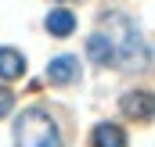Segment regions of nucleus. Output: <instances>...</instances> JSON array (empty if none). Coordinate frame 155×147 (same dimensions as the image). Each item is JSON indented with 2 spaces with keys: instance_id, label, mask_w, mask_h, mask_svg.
Segmentation results:
<instances>
[{
  "instance_id": "nucleus-7",
  "label": "nucleus",
  "mask_w": 155,
  "mask_h": 147,
  "mask_svg": "<svg viewBox=\"0 0 155 147\" xmlns=\"http://www.w3.org/2000/svg\"><path fill=\"white\" fill-rule=\"evenodd\" d=\"M72 29H76V18H72V11H65V7H54L51 14H47V33L51 36H72Z\"/></svg>"
},
{
  "instance_id": "nucleus-5",
  "label": "nucleus",
  "mask_w": 155,
  "mask_h": 147,
  "mask_svg": "<svg viewBox=\"0 0 155 147\" xmlns=\"http://www.w3.org/2000/svg\"><path fill=\"white\" fill-rule=\"evenodd\" d=\"M87 58H90L94 65H116V50H112V43H108L105 33L87 36Z\"/></svg>"
},
{
  "instance_id": "nucleus-1",
  "label": "nucleus",
  "mask_w": 155,
  "mask_h": 147,
  "mask_svg": "<svg viewBox=\"0 0 155 147\" xmlns=\"http://www.w3.org/2000/svg\"><path fill=\"white\" fill-rule=\"evenodd\" d=\"M101 25L108 29V43L116 50V65H123V68H148V47H144L137 25L126 14H105Z\"/></svg>"
},
{
  "instance_id": "nucleus-4",
  "label": "nucleus",
  "mask_w": 155,
  "mask_h": 147,
  "mask_svg": "<svg viewBox=\"0 0 155 147\" xmlns=\"http://www.w3.org/2000/svg\"><path fill=\"white\" fill-rule=\"evenodd\" d=\"M79 75V61L72 54H61V58H54L51 65H47V79L54 83V86H65V83H72Z\"/></svg>"
},
{
  "instance_id": "nucleus-3",
  "label": "nucleus",
  "mask_w": 155,
  "mask_h": 147,
  "mask_svg": "<svg viewBox=\"0 0 155 147\" xmlns=\"http://www.w3.org/2000/svg\"><path fill=\"white\" fill-rule=\"evenodd\" d=\"M119 108H123V115L130 118V122H152L155 115V101L148 90H130V93H123V101H119Z\"/></svg>"
},
{
  "instance_id": "nucleus-6",
  "label": "nucleus",
  "mask_w": 155,
  "mask_h": 147,
  "mask_svg": "<svg viewBox=\"0 0 155 147\" xmlns=\"http://www.w3.org/2000/svg\"><path fill=\"white\" fill-rule=\"evenodd\" d=\"M90 144L94 147H126V133L119 126H112V122H101V126H94Z\"/></svg>"
},
{
  "instance_id": "nucleus-9",
  "label": "nucleus",
  "mask_w": 155,
  "mask_h": 147,
  "mask_svg": "<svg viewBox=\"0 0 155 147\" xmlns=\"http://www.w3.org/2000/svg\"><path fill=\"white\" fill-rule=\"evenodd\" d=\"M11 108H15V93H11L7 86H0V118L11 115Z\"/></svg>"
},
{
  "instance_id": "nucleus-2",
  "label": "nucleus",
  "mask_w": 155,
  "mask_h": 147,
  "mask_svg": "<svg viewBox=\"0 0 155 147\" xmlns=\"http://www.w3.org/2000/svg\"><path fill=\"white\" fill-rule=\"evenodd\" d=\"M15 147H61L58 122L43 108H29L15 122Z\"/></svg>"
},
{
  "instance_id": "nucleus-8",
  "label": "nucleus",
  "mask_w": 155,
  "mask_h": 147,
  "mask_svg": "<svg viewBox=\"0 0 155 147\" xmlns=\"http://www.w3.org/2000/svg\"><path fill=\"white\" fill-rule=\"evenodd\" d=\"M25 72V58L15 47H0V79H18Z\"/></svg>"
}]
</instances>
